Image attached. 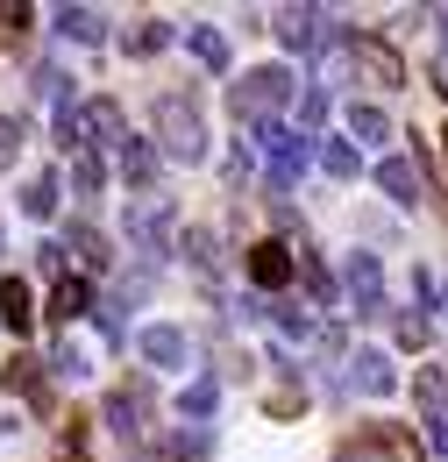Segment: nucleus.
I'll use <instances>...</instances> for the list:
<instances>
[{"label":"nucleus","instance_id":"obj_1","mask_svg":"<svg viewBox=\"0 0 448 462\" xmlns=\"http://www.w3.org/2000/svg\"><path fill=\"white\" fill-rule=\"evenodd\" d=\"M128 242L150 263H164L171 249H178V207H171V192H135L128 199Z\"/></svg>","mask_w":448,"mask_h":462},{"label":"nucleus","instance_id":"obj_2","mask_svg":"<svg viewBox=\"0 0 448 462\" xmlns=\"http://www.w3.org/2000/svg\"><path fill=\"white\" fill-rule=\"evenodd\" d=\"M285 100H292V71H285V64H257V71H242V79L228 86L235 121H278Z\"/></svg>","mask_w":448,"mask_h":462},{"label":"nucleus","instance_id":"obj_3","mask_svg":"<svg viewBox=\"0 0 448 462\" xmlns=\"http://www.w3.org/2000/svg\"><path fill=\"white\" fill-rule=\"evenodd\" d=\"M157 143H164V157H178V164H200L207 157V121H200V107L164 93L157 100Z\"/></svg>","mask_w":448,"mask_h":462},{"label":"nucleus","instance_id":"obj_4","mask_svg":"<svg viewBox=\"0 0 448 462\" xmlns=\"http://www.w3.org/2000/svg\"><path fill=\"white\" fill-rule=\"evenodd\" d=\"M341 285H349V313H356V320H378V313H385V271H378L370 249H349Z\"/></svg>","mask_w":448,"mask_h":462},{"label":"nucleus","instance_id":"obj_5","mask_svg":"<svg viewBox=\"0 0 448 462\" xmlns=\"http://www.w3.org/2000/svg\"><path fill=\"white\" fill-rule=\"evenodd\" d=\"M349 64L378 86V93H392V86H406V58H398L385 36H349Z\"/></svg>","mask_w":448,"mask_h":462},{"label":"nucleus","instance_id":"obj_6","mask_svg":"<svg viewBox=\"0 0 448 462\" xmlns=\"http://www.w3.org/2000/svg\"><path fill=\"white\" fill-rule=\"evenodd\" d=\"M413 399H420V427H427V441L448 448V377L434 370V363L413 370Z\"/></svg>","mask_w":448,"mask_h":462},{"label":"nucleus","instance_id":"obj_7","mask_svg":"<svg viewBox=\"0 0 448 462\" xmlns=\"http://www.w3.org/2000/svg\"><path fill=\"white\" fill-rule=\"evenodd\" d=\"M0 384H7L14 399H29L43 420L57 412V392H51V377H43V363H36V356H7V363H0Z\"/></svg>","mask_w":448,"mask_h":462},{"label":"nucleus","instance_id":"obj_8","mask_svg":"<svg viewBox=\"0 0 448 462\" xmlns=\"http://www.w3.org/2000/svg\"><path fill=\"white\" fill-rule=\"evenodd\" d=\"M135 356H143L150 370H185V363H192V335H185V328H171V320H157V328H143V335H135Z\"/></svg>","mask_w":448,"mask_h":462},{"label":"nucleus","instance_id":"obj_9","mask_svg":"<svg viewBox=\"0 0 448 462\" xmlns=\"http://www.w3.org/2000/svg\"><path fill=\"white\" fill-rule=\"evenodd\" d=\"M71 115H79V143H86V150L128 143V115H121V100H86V107H71Z\"/></svg>","mask_w":448,"mask_h":462},{"label":"nucleus","instance_id":"obj_10","mask_svg":"<svg viewBox=\"0 0 448 462\" xmlns=\"http://www.w3.org/2000/svg\"><path fill=\"white\" fill-rule=\"evenodd\" d=\"M242 271H249V285H257V291H285V285H292V242H249Z\"/></svg>","mask_w":448,"mask_h":462},{"label":"nucleus","instance_id":"obj_11","mask_svg":"<svg viewBox=\"0 0 448 462\" xmlns=\"http://www.w3.org/2000/svg\"><path fill=\"white\" fill-rule=\"evenodd\" d=\"M349 384H356L363 399H385V392H398L392 356H385V348H356V356H349Z\"/></svg>","mask_w":448,"mask_h":462},{"label":"nucleus","instance_id":"obj_12","mask_svg":"<svg viewBox=\"0 0 448 462\" xmlns=\"http://www.w3.org/2000/svg\"><path fill=\"white\" fill-rule=\"evenodd\" d=\"M363 448H370V456H385V462H427V448H420L398 420H370V427H363Z\"/></svg>","mask_w":448,"mask_h":462},{"label":"nucleus","instance_id":"obj_13","mask_svg":"<svg viewBox=\"0 0 448 462\" xmlns=\"http://www.w3.org/2000/svg\"><path fill=\"white\" fill-rule=\"evenodd\" d=\"M43 313H51L57 328H71V320H86V313H93V285L64 271V278H57V285H51V306H43Z\"/></svg>","mask_w":448,"mask_h":462},{"label":"nucleus","instance_id":"obj_14","mask_svg":"<svg viewBox=\"0 0 448 462\" xmlns=\"http://www.w3.org/2000/svg\"><path fill=\"white\" fill-rule=\"evenodd\" d=\"M143 405H150L143 384H121V392L107 399V427L121 434V441H135V434H143Z\"/></svg>","mask_w":448,"mask_h":462},{"label":"nucleus","instance_id":"obj_15","mask_svg":"<svg viewBox=\"0 0 448 462\" xmlns=\"http://www.w3.org/2000/svg\"><path fill=\"white\" fill-rule=\"evenodd\" d=\"M378 185L392 192V207H420V164H413V157H385V164H378Z\"/></svg>","mask_w":448,"mask_h":462},{"label":"nucleus","instance_id":"obj_16","mask_svg":"<svg viewBox=\"0 0 448 462\" xmlns=\"http://www.w3.org/2000/svg\"><path fill=\"white\" fill-rule=\"evenodd\" d=\"M121 178H128L135 192H157V143L128 135V143H121Z\"/></svg>","mask_w":448,"mask_h":462},{"label":"nucleus","instance_id":"obj_17","mask_svg":"<svg viewBox=\"0 0 448 462\" xmlns=\"http://www.w3.org/2000/svg\"><path fill=\"white\" fill-rule=\"evenodd\" d=\"M57 36L64 43H107V14L100 7H57Z\"/></svg>","mask_w":448,"mask_h":462},{"label":"nucleus","instance_id":"obj_18","mask_svg":"<svg viewBox=\"0 0 448 462\" xmlns=\"http://www.w3.org/2000/svg\"><path fill=\"white\" fill-rule=\"evenodd\" d=\"M0 328H14V335H29L36 328V299L22 278H0Z\"/></svg>","mask_w":448,"mask_h":462},{"label":"nucleus","instance_id":"obj_19","mask_svg":"<svg viewBox=\"0 0 448 462\" xmlns=\"http://www.w3.org/2000/svg\"><path fill=\"white\" fill-rule=\"evenodd\" d=\"M271 29H278L285 51H306V43H313V29H321V7H278V14H271Z\"/></svg>","mask_w":448,"mask_h":462},{"label":"nucleus","instance_id":"obj_20","mask_svg":"<svg viewBox=\"0 0 448 462\" xmlns=\"http://www.w3.org/2000/svg\"><path fill=\"white\" fill-rule=\"evenodd\" d=\"M185 51L207 64V71H228V36H221V29H207V22H192V29H185Z\"/></svg>","mask_w":448,"mask_h":462},{"label":"nucleus","instance_id":"obj_21","mask_svg":"<svg viewBox=\"0 0 448 462\" xmlns=\"http://www.w3.org/2000/svg\"><path fill=\"white\" fill-rule=\"evenodd\" d=\"M64 249H79V263H86V271H107V263H114L107 235L93 228V221H79V228H71V242H64Z\"/></svg>","mask_w":448,"mask_h":462},{"label":"nucleus","instance_id":"obj_22","mask_svg":"<svg viewBox=\"0 0 448 462\" xmlns=\"http://www.w3.org/2000/svg\"><path fill=\"white\" fill-rule=\"evenodd\" d=\"M214 405H221V377H214V370H207V377H192V384L178 392V412H185V420H207Z\"/></svg>","mask_w":448,"mask_h":462},{"label":"nucleus","instance_id":"obj_23","mask_svg":"<svg viewBox=\"0 0 448 462\" xmlns=\"http://www.w3.org/2000/svg\"><path fill=\"white\" fill-rule=\"evenodd\" d=\"M57 192H64V185H57L51 171H36L29 185H22V214H29V221H51V214H57Z\"/></svg>","mask_w":448,"mask_h":462},{"label":"nucleus","instance_id":"obj_24","mask_svg":"<svg viewBox=\"0 0 448 462\" xmlns=\"http://www.w3.org/2000/svg\"><path fill=\"white\" fill-rule=\"evenodd\" d=\"M171 36H178V29H171V22H157V14H150V22H135V29L121 36V43H128V58H157V51H164Z\"/></svg>","mask_w":448,"mask_h":462},{"label":"nucleus","instance_id":"obj_25","mask_svg":"<svg viewBox=\"0 0 448 462\" xmlns=\"http://www.w3.org/2000/svg\"><path fill=\"white\" fill-rule=\"evenodd\" d=\"M178 249L192 256V271H207V278L221 271V242H214V228H185V235H178Z\"/></svg>","mask_w":448,"mask_h":462},{"label":"nucleus","instance_id":"obj_26","mask_svg":"<svg viewBox=\"0 0 448 462\" xmlns=\"http://www.w3.org/2000/svg\"><path fill=\"white\" fill-rule=\"evenodd\" d=\"M349 135H356V143H385V135H392L385 107H370V100H363V107H349Z\"/></svg>","mask_w":448,"mask_h":462},{"label":"nucleus","instance_id":"obj_27","mask_svg":"<svg viewBox=\"0 0 448 462\" xmlns=\"http://www.w3.org/2000/svg\"><path fill=\"white\" fill-rule=\"evenodd\" d=\"M29 86H36V100H51V107H71V79H64L57 64H36V71H29Z\"/></svg>","mask_w":448,"mask_h":462},{"label":"nucleus","instance_id":"obj_28","mask_svg":"<svg viewBox=\"0 0 448 462\" xmlns=\"http://www.w3.org/2000/svg\"><path fill=\"white\" fill-rule=\"evenodd\" d=\"M71 185H79V192H100V185H107V164H100L93 150H71Z\"/></svg>","mask_w":448,"mask_h":462},{"label":"nucleus","instance_id":"obj_29","mask_svg":"<svg viewBox=\"0 0 448 462\" xmlns=\"http://www.w3.org/2000/svg\"><path fill=\"white\" fill-rule=\"evenodd\" d=\"M86 370H93V363H86V348H79V342H57L51 348V377H71V384H79Z\"/></svg>","mask_w":448,"mask_h":462},{"label":"nucleus","instance_id":"obj_30","mask_svg":"<svg viewBox=\"0 0 448 462\" xmlns=\"http://www.w3.org/2000/svg\"><path fill=\"white\" fill-rule=\"evenodd\" d=\"M356 164H363L356 143H328V150H321V171H328V178H356Z\"/></svg>","mask_w":448,"mask_h":462},{"label":"nucleus","instance_id":"obj_31","mask_svg":"<svg viewBox=\"0 0 448 462\" xmlns=\"http://www.w3.org/2000/svg\"><path fill=\"white\" fill-rule=\"evenodd\" d=\"M22 143H29V128H22V115H0V171L22 157Z\"/></svg>","mask_w":448,"mask_h":462},{"label":"nucleus","instance_id":"obj_32","mask_svg":"<svg viewBox=\"0 0 448 462\" xmlns=\"http://www.w3.org/2000/svg\"><path fill=\"white\" fill-rule=\"evenodd\" d=\"M321 121H328V86L313 79V86L299 93V128H321Z\"/></svg>","mask_w":448,"mask_h":462},{"label":"nucleus","instance_id":"obj_33","mask_svg":"<svg viewBox=\"0 0 448 462\" xmlns=\"http://www.w3.org/2000/svg\"><path fill=\"white\" fill-rule=\"evenodd\" d=\"M264 313L278 320V328H285V335H292V342H306V335H313V320H306V313H299L292 299H278V306H264Z\"/></svg>","mask_w":448,"mask_h":462},{"label":"nucleus","instance_id":"obj_34","mask_svg":"<svg viewBox=\"0 0 448 462\" xmlns=\"http://www.w3.org/2000/svg\"><path fill=\"white\" fill-rule=\"evenodd\" d=\"M29 22H36V14H29L22 0H0V36H7V43H22V36H29Z\"/></svg>","mask_w":448,"mask_h":462},{"label":"nucleus","instance_id":"obj_35","mask_svg":"<svg viewBox=\"0 0 448 462\" xmlns=\"http://www.w3.org/2000/svg\"><path fill=\"white\" fill-rule=\"evenodd\" d=\"M427 335H434V320H427V313H398V342H406V348H420Z\"/></svg>","mask_w":448,"mask_h":462},{"label":"nucleus","instance_id":"obj_36","mask_svg":"<svg viewBox=\"0 0 448 462\" xmlns=\"http://www.w3.org/2000/svg\"><path fill=\"white\" fill-rule=\"evenodd\" d=\"M292 412H306V392H292V384L271 392V420H292Z\"/></svg>","mask_w":448,"mask_h":462},{"label":"nucleus","instance_id":"obj_37","mask_svg":"<svg viewBox=\"0 0 448 462\" xmlns=\"http://www.w3.org/2000/svg\"><path fill=\"white\" fill-rule=\"evenodd\" d=\"M57 462H86V448H79V441H64V448H57Z\"/></svg>","mask_w":448,"mask_h":462},{"label":"nucleus","instance_id":"obj_38","mask_svg":"<svg viewBox=\"0 0 448 462\" xmlns=\"http://www.w3.org/2000/svg\"><path fill=\"white\" fill-rule=\"evenodd\" d=\"M178 462H192V456H178Z\"/></svg>","mask_w":448,"mask_h":462}]
</instances>
